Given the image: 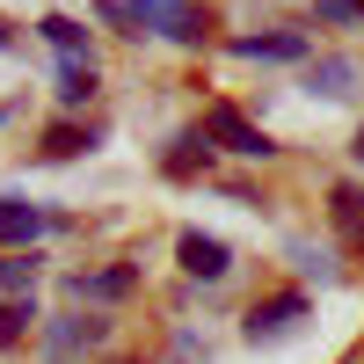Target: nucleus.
<instances>
[{
	"label": "nucleus",
	"mask_w": 364,
	"mask_h": 364,
	"mask_svg": "<svg viewBox=\"0 0 364 364\" xmlns=\"http://www.w3.org/2000/svg\"><path fill=\"white\" fill-rule=\"evenodd\" d=\"M102 336H109V321H95V314H87V321L66 314V321H51V328H44V357H51V364H73L80 350H95Z\"/></svg>",
	"instance_id": "nucleus-4"
},
{
	"label": "nucleus",
	"mask_w": 364,
	"mask_h": 364,
	"mask_svg": "<svg viewBox=\"0 0 364 364\" xmlns=\"http://www.w3.org/2000/svg\"><path fill=\"white\" fill-rule=\"evenodd\" d=\"M161 168H168L175 182H190V175H204V168H211V139H204V132H182V139L168 146V161H161Z\"/></svg>",
	"instance_id": "nucleus-8"
},
{
	"label": "nucleus",
	"mask_w": 364,
	"mask_h": 364,
	"mask_svg": "<svg viewBox=\"0 0 364 364\" xmlns=\"http://www.w3.org/2000/svg\"><path fill=\"white\" fill-rule=\"evenodd\" d=\"M29 284H37V255H22V248H0V291H29Z\"/></svg>",
	"instance_id": "nucleus-15"
},
{
	"label": "nucleus",
	"mask_w": 364,
	"mask_h": 364,
	"mask_svg": "<svg viewBox=\"0 0 364 364\" xmlns=\"http://www.w3.org/2000/svg\"><path fill=\"white\" fill-rule=\"evenodd\" d=\"M321 22H357V29H364V15H357V0H321Z\"/></svg>",
	"instance_id": "nucleus-17"
},
{
	"label": "nucleus",
	"mask_w": 364,
	"mask_h": 364,
	"mask_svg": "<svg viewBox=\"0 0 364 364\" xmlns=\"http://www.w3.org/2000/svg\"><path fill=\"white\" fill-rule=\"evenodd\" d=\"M175 8H182V0H175Z\"/></svg>",
	"instance_id": "nucleus-21"
},
{
	"label": "nucleus",
	"mask_w": 364,
	"mask_h": 364,
	"mask_svg": "<svg viewBox=\"0 0 364 364\" xmlns=\"http://www.w3.org/2000/svg\"><path fill=\"white\" fill-rule=\"evenodd\" d=\"M240 58H306V37L299 29H269V37H233Z\"/></svg>",
	"instance_id": "nucleus-9"
},
{
	"label": "nucleus",
	"mask_w": 364,
	"mask_h": 364,
	"mask_svg": "<svg viewBox=\"0 0 364 364\" xmlns=\"http://www.w3.org/2000/svg\"><path fill=\"white\" fill-rule=\"evenodd\" d=\"M306 321V291H277V299H255L248 306V343H277Z\"/></svg>",
	"instance_id": "nucleus-3"
},
{
	"label": "nucleus",
	"mask_w": 364,
	"mask_h": 364,
	"mask_svg": "<svg viewBox=\"0 0 364 364\" xmlns=\"http://www.w3.org/2000/svg\"><path fill=\"white\" fill-rule=\"evenodd\" d=\"M66 291L73 299H124L132 291V269H95V277L80 269V277H66Z\"/></svg>",
	"instance_id": "nucleus-13"
},
{
	"label": "nucleus",
	"mask_w": 364,
	"mask_h": 364,
	"mask_svg": "<svg viewBox=\"0 0 364 364\" xmlns=\"http://www.w3.org/2000/svg\"><path fill=\"white\" fill-rule=\"evenodd\" d=\"M328 226H336V240L350 255H364V190L357 182H336V190H328Z\"/></svg>",
	"instance_id": "nucleus-6"
},
{
	"label": "nucleus",
	"mask_w": 364,
	"mask_h": 364,
	"mask_svg": "<svg viewBox=\"0 0 364 364\" xmlns=\"http://www.w3.org/2000/svg\"><path fill=\"white\" fill-rule=\"evenodd\" d=\"M87 95H95V51L58 58V102H87Z\"/></svg>",
	"instance_id": "nucleus-10"
},
{
	"label": "nucleus",
	"mask_w": 364,
	"mask_h": 364,
	"mask_svg": "<svg viewBox=\"0 0 364 364\" xmlns=\"http://www.w3.org/2000/svg\"><path fill=\"white\" fill-rule=\"evenodd\" d=\"M175 255H182V269H190V277H204V284L233 269V248H226V240H211V233H182Z\"/></svg>",
	"instance_id": "nucleus-7"
},
{
	"label": "nucleus",
	"mask_w": 364,
	"mask_h": 364,
	"mask_svg": "<svg viewBox=\"0 0 364 364\" xmlns=\"http://www.w3.org/2000/svg\"><path fill=\"white\" fill-rule=\"evenodd\" d=\"M357 15H364V0H357Z\"/></svg>",
	"instance_id": "nucleus-20"
},
{
	"label": "nucleus",
	"mask_w": 364,
	"mask_h": 364,
	"mask_svg": "<svg viewBox=\"0 0 364 364\" xmlns=\"http://www.w3.org/2000/svg\"><path fill=\"white\" fill-rule=\"evenodd\" d=\"M117 364H139V357H117Z\"/></svg>",
	"instance_id": "nucleus-19"
},
{
	"label": "nucleus",
	"mask_w": 364,
	"mask_h": 364,
	"mask_svg": "<svg viewBox=\"0 0 364 364\" xmlns=\"http://www.w3.org/2000/svg\"><path fill=\"white\" fill-rule=\"evenodd\" d=\"M197 132H204L211 146H226V154H240V161H269V154H277V146H269V132H262V124H248L233 102H211Z\"/></svg>",
	"instance_id": "nucleus-2"
},
{
	"label": "nucleus",
	"mask_w": 364,
	"mask_h": 364,
	"mask_svg": "<svg viewBox=\"0 0 364 364\" xmlns=\"http://www.w3.org/2000/svg\"><path fill=\"white\" fill-rule=\"evenodd\" d=\"M306 87H314V95H350V87H357V66H350V58H314V66H306Z\"/></svg>",
	"instance_id": "nucleus-11"
},
{
	"label": "nucleus",
	"mask_w": 364,
	"mask_h": 364,
	"mask_svg": "<svg viewBox=\"0 0 364 364\" xmlns=\"http://www.w3.org/2000/svg\"><path fill=\"white\" fill-rule=\"evenodd\" d=\"M37 37H44V44H51L58 58H80V51H87L80 22H66V15H44V22H37Z\"/></svg>",
	"instance_id": "nucleus-14"
},
{
	"label": "nucleus",
	"mask_w": 364,
	"mask_h": 364,
	"mask_svg": "<svg viewBox=\"0 0 364 364\" xmlns=\"http://www.w3.org/2000/svg\"><path fill=\"white\" fill-rule=\"evenodd\" d=\"M51 233V211H37V204H22V197H0V248H37V240Z\"/></svg>",
	"instance_id": "nucleus-5"
},
{
	"label": "nucleus",
	"mask_w": 364,
	"mask_h": 364,
	"mask_svg": "<svg viewBox=\"0 0 364 364\" xmlns=\"http://www.w3.org/2000/svg\"><path fill=\"white\" fill-rule=\"evenodd\" d=\"M102 22H117L124 37H175V44H204V22L175 0H109Z\"/></svg>",
	"instance_id": "nucleus-1"
},
{
	"label": "nucleus",
	"mask_w": 364,
	"mask_h": 364,
	"mask_svg": "<svg viewBox=\"0 0 364 364\" xmlns=\"http://www.w3.org/2000/svg\"><path fill=\"white\" fill-rule=\"evenodd\" d=\"M29 321H37V306H29V299H0V350L22 343V336H29Z\"/></svg>",
	"instance_id": "nucleus-16"
},
{
	"label": "nucleus",
	"mask_w": 364,
	"mask_h": 364,
	"mask_svg": "<svg viewBox=\"0 0 364 364\" xmlns=\"http://www.w3.org/2000/svg\"><path fill=\"white\" fill-rule=\"evenodd\" d=\"M357 161H364V132H357Z\"/></svg>",
	"instance_id": "nucleus-18"
},
{
	"label": "nucleus",
	"mask_w": 364,
	"mask_h": 364,
	"mask_svg": "<svg viewBox=\"0 0 364 364\" xmlns=\"http://www.w3.org/2000/svg\"><path fill=\"white\" fill-rule=\"evenodd\" d=\"M87 146H95V132H87V124H66V117L44 124V161H73V154H87Z\"/></svg>",
	"instance_id": "nucleus-12"
}]
</instances>
